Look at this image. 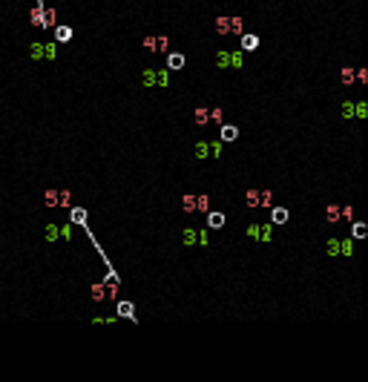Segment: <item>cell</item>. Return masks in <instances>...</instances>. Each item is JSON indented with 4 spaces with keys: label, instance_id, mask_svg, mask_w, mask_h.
<instances>
[{
    "label": "cell",
    "instance_id": "cell-1",
    "mask_svg": "<svg viewBox=\"0 0 368 382\" xmlns=\"http://www.w3.org/2000/svg\"><path fill=\"white\" fill-rule=\"evenodd\" d=\"M242 63H244V58H242V49H239V52H228V49L216 52V66H218V69H228V66H233V69H242Z\"/></svg>",
    "mask_w": 368,
    "mask_h": 382
},
{
    "label": "cell",
    "instance_id": "cell-2",
    "mask_svg": "<svg viewBox=\"0 0 368 382\" xmlns=\"http://www.w3.org/2000/svg\"><path fill=\"white\" fill-rule=\"evenodd\" d=\"M248 236H250L253 242H270V239H274V227H270V224H250V227H248Z\"/></svg>",
    "mask_w": 368,
    "mask_h": 382
},
{
    "label": "cell",
    "instance_id": "cell-3",
    "mask_svg": "<svg viewBox=\"0 0 368 382\" xmlns=\"http://www.w3.org/2000/svg\"><path fill=\"white\" fill-rule=\"evenodd\" d=\"M340 219H342V213H340V204H328V207H325V221H328V224H336Z\"/></svg>",
    "mask_w": 368,
    "mask_h": 382
},
{
    "label": "cell",
    "instance_id": "cell-4",
    "mask_svg": "<svg viewBox=\"0 0 368 382\" xmlns=\"http://www.w3.org/2000/svg\"><path fill=\"white\" fill-rule=\"evenodd\" d=\"M239 138V129L233 124H222V141H236Z\"/></svg>",
    "mask_w": 368,
    "mask_h": 382
},
{
    "label": "cell",
    "instance_id": "cell-5",
    "mask_svg": "<svg viewBox=\"0 0 368 382\" xmlns=\"http://www.w3.org/2000/svg\"><path fill=\"white\" fill-rule=\"evenodd\" d=\"M167 66H170V69H184V55L170 52V55H167Z\"/></svg>",
    "mask_w": 368,
    "mask_h": 382
},
{
    "label": "cell",
    "instance_id": "cell-6",
    "mask_svg": "<svg viewBox=\"0 0 368 382\" xmlns=\"http://www.w3.org/2000/svg\"><path fill=\"white\" fill-rule=\"evenodd\" d=\"M207 155H210V141H196V158L204 161Z\"/></svg>",
    "mask_w": 368,
    "mask_h": 382
},
{
    "label": "cell",
    "instance_id": "cell-7",
    "mask_svg": "<svg viewBox=\"0 0 368 382\" xmlns=\"http://www.w3.org/2000/svg\"><path fill=\"white\" fill-rule=\"evenodd\" d=\"M270 221H274V224H285V221H288V210L285 207H274V210H270Z\"/></svg>",
    "mask_w": 368,
    "mask_h": 382
},
{
    "label": "cell",
    "instance_id": "cell-8",
    "mask_svg": "<svg viewBox=\"0 0 368 382\" xmlns=\"http://www.w3.org/2000/svg\"><path fill=\"white\" fill-rule=\"evenodd\" d=\"M193 118H196V124H210V109L207 106H196Z\"/></svg>",
    "mask_w": 368,
    "mask_h": 382
},
{
    "label": "cell",
    "instance_id": "cell-9",
    "mask_svg": "<svg viewBox=\"0 0 368 382\" xmlns=\"http://www.w3.org/2000/svg\"><path fill=\"white\" fill-rule=\"evenodd\" d=\"M55 20H58V12L44 6V23H40V26H44V29H52V26H55Z\"/></svg>",
    "mask_w": 368,
    "mask_h": 382
},
{
    "label": "cell",
    "instance_id": "cell-10",
    "mask_svg": "<svg viewBox=\"0 0 368 382\" xmlns=\"http://www.w3.org/2000/svg\"><path fill=\"white\" fill-rule=\"evenodd\" d=\"M256 46H259V37L256 35H242V52H250Z\"/></svg>",
    "mask_w": 368,
    "mask_h": 382
},
{
    "label": "cell",
    "instance_id": "cell-11",
    "mask_svg": "<svg viewBox=\"0 0 368 382\" xmlns=\"http://www.w3.org/2000/svg\"><path fill=\"white\" fill-rule=\"evenodd\" d=\"M216 32L218 35H230V17H224V14L216 17Z\"/></svg>",
    "mask_w": 368,
    "mask_h": 382
},
{
    "label": "cell",
    "instance_id": "cell-12",
    "mask_svg": "<svg viewBox=\"0 0 368 382\" xmlns=\"http://www.w3.org/2000/svg\"><path fill=\"white\" fill-rule=\"evenodd\" d=\"M52 29H55V40H60V43L72 37V29H69V26H52Z\"/></svg>",
    "mask_w": 368,
    "mask_h": 382
},
{
    "label": "cell",
    "instance_id": "cell-13",
    "mask_svg": "<svg viewBox=\"0 0 368 382\" xmlns=\"http://www.w3.org/2000/svg\"><path fill=\"white\" fill-rule=\"evenodd\" d=\"M207 224H210L213 230H218V227H224V216H222V213H210V216H207Z\"/></svg>",
    "mask_w": 368,
    "mask_h": 382
},
{
    "label": "cell",
    "instance_id": "cell-14",
    "mask_svg": "<svg viewBox=\"0 0 368 382\" xmlns=\"http://www.w3.org/2000/svg\"><path fill=\"white\" fill-rule=\"evenodd\" d=\"M342 115H345V121L356 118V101H345V104H342Z\"/></svg>",
    "mask_w": 368,
    "mask_h": 382
},
{
    "label": "cell",
    "instance_id": "cell-15",
    "mask_svg": "<svg viewBox=\"0 0 368 382\" xmlns=\"http://www.w3.org/2000/svg\"><path fill=\"white\" fill-rule=\"evenodd\" d=\"M368 227L362 224V221H354V227H351V239H366Z\"/></svg>",
    "mask_w": 368,
    "mask_h": 382
},
{
    "label": "cell",
    "instance_id": "cell-16",
    "mask_svg": "<svg viewBox=\"0 0 368 382\" xmlns=\"http://www.w3.org/2000/svg\"><path fill=\"white\" fill-rule=\"evenodd\" d=\"M118 316H126V319H136V313H132V305H130V302H118Z\"/></svg>",
    "mask_w": 368,
    "mask_h": 382
},
{
    "label": "cell",
    "instance_id": "cell-17",
    "mask_svg": "<svg viewBox=\"0 0 368 382\" xmlns=\"http://www.w3.org/2000/svg\"><path fill=\"white\" fill-rule=\"evenodd\" d=\"M182 207H184V213H196V196L193 193H187V196L182 198Z\"/></svg>",
    "mask_w": 368,
    "mask_h": 382
},
{
    "label": "cell",
    "instance_id": "cell-18",
    "mask_svg": "<svg viewBox=\"0 0 368 382\" xmlns=\"http://www.w3.org/2000/svg\"><path fill=\"white\" fill-rule=\"evenodd\" d=\"M244 204L248 207H259V190H248L244 193Z\"/></svg>",
    "mask_w": 368,
    "mask_h": 382
},
{
    "label": "cell",
    "instance_id": "cell-19",
    "mask_svg": "<svg viewBox=\"0 0 368 382\" xmlns=\"http://www.w3.org/2000/svg\"><path fill=\"white\" fill-rule=\"evenodd\" d=\"M144 49H147V52H158V35H147V37H144Z\"/></svg>",
    "mask_w": 368,
    "mask_h": 382
},
{
    "label": "cell",
    "instance_id": "cell-20",
    "mask_svg": "<svg viewBox=\"0 0 368 382\" xmlns=\"http://www.w3.org/2000/svg\"><path fill=\"white\" fill-rule=\"evenodd\" d=\"M156 83V69H144L141 72V86H152Z\"/></svg>",
    "mask_w": 368,
    "mask_h": 382
},
{
    "label": "cell",
    "instance_id": "cell-21",
    "mask_svg": "<svg viewBox=\"0 0 368 382\" xmlns=\"http://www.w3.org/2000/svg\"><path fill=\"white\" fill-rule=\"evenodd\" d=\"M325 253L331 256H340V239H328V244H325Z\"/></svg>",
    "mask_w": 368,
    "mask_h": 382
},
{
    "label": "cell",
    "instance_id": "cell-22",
    "mask_svg": "<svg viewBox=\"0 0 368 382\" xmlns=\"http://www.w3.org/2000/svg\"><path fill=\"white\" fill-rule=\"evenodd\" d=\"M92 296H95V299H104V296H106V285H104V282H92Z\"/></svg>",
    "mask_w": 368,
    "mask_h": 382
},
{
    "label": "cell",
    "instance_id": "cell-23",
    "mask_svg": "<svg viewBox=\"0 0 368 382\" xmlns=\"http://www.w3.org/2000/svg\"><path fill=\"white\" fill-rule=\"evenodd\" d=\"M72 221H75V224H86V210L75 207V210H72Z\"/></svg>",
    "mask_w": 368,
    "mask_h": 382
},
{
    "label": "cell",
    "instance_id": "cell-24",
    "mask_svg": "<svg viewBox=\"0 0 368 382\" xmlns=\"http://www.w3.org/2000/svg\"><path fill=\"white\" fill-rule=\"evenodd\" d=\"M340 253L351 256V253H354V242H351V239H340Z\"/></svg>",
    "mask_w": 368,
    "mask_h": 382
},
{
    "label": "cell",
    "instance_id": "cell-25",
    "mask_svg": "<svg viewBox=\"0 0 368 382\" xmlns=\"http://www.w3.org/2000/svg\"><path fill=\"white\" fill-rule=\"evenodd\" d=\"M69 201H72V193H69V190H60V193H58V207H69Z\"/></svg>",
    "mask_w": 368,
    "mask_h": 382
},
{
    "label": "cell",
    "instance_id": "cell-26",
    "mask_svg": "<svg viewBox=\"0 0 368 382\" xmlns=\"http://www.w3.org/2000/svg\"><path fill=\"white\" fill-rule=\"evenodd\" d=\"M354 81H356V69H348V66H345L342 69V83L345 86H351Z\"/></svg>",
    "mask_w": 368,
    "mask_h": 382
},
{
    "label": "cell",
    "instance_id": "cell-27",
    "mask_svg": "<svg viewBox=\"0 0 368 382\" xmlns=\"http://www.w3.org/2000/svg\"><path fill=\"white\" fill-rule=\"evenodd\" d=\"M44 201H46V207H58V190H46Z\"/></svg>",
    "mask_w": 368,
    "mask_h": 382
},
{
    "label": "cell",
    "instance_id": "cell-28",
    "mask_svg": "<svg viewBox=\"0 0 368 382\" xmlns=\"http://www.w3.org/2000/svg\"><path fill=\"white\" fill-rule=\"evenodd\" d=\"M196 242H198V233H196L193 227H187V230H184V244L190 247V244H196Z\"/></svg>",
    "mask_w": 368,
    "mask_h": 382
},
{
    "label": "cell",
    "instance_id": "cell-29",
    "mask_svg": "<svg viewBox=\"0 0 368 382\" xmlns=\"http://www.w3.org/2000/svg\"><path fill=\"white\" fill-rule=\"evenodd\" d=\"M58 233H60V227H58V224H46V242H55Z\"/></svg>",
    "mask_w": 368,
    "mask_h": 382
},
{
    "label": "cell",
    "instance_id": "cell-30",
    "mask_svg": "<svg viewBox=\"0 0 368 382\" xmlns=\"http://www.w3.org/2000/svg\"><path fill=\"white\" fill-rule=\"evenodd\" d=\"M32 23L34 26L44 23V6H34V9H32Z\"/></svg>",
    "mask_w": 368,
    "mask_h": 382
},
{
    "label": "cell",
    "instance_id": "cell-31",
    "mask_svg": "<svg viewBox=\"0 0 368 382\" xmlns=\"http://www.w3.org/2000/svg\"><path fill=\"white\" fill-rule=\"evenodd\" d=\"M207 196H196V213H207Z\"/></svg>",
    "mask_w": 368,
    "mask_h": 382
},
{
    "label": "cell",
    "instance_id": "cell-32",
    "mask_svg": "<svg viewBox=\"0 0 368 382\" xmlns=\"http://www.w3.org/2000/svg\"><path fill=\"white\" fill-rule=\"evenodd\" d=\"M259 207H270V190H259Z\"/></svg>",
    "mask_w": 368,
    "mask_h": 382
},
{
    "label": "cell",
    "instance_id": "cell-33",
    "mask_svg": "<svg viewBox=\"0 0 368 382\" xmlns=\"http://www.w3.org/2000/svg\"><path fill=\"white\" fill-rule=\"evenodd\" d=\"M230 32H233V35H242V17H230Z\"/></svg>",
    "mask_w": 368,
    "mask_h": 382
},
{
    "label": "cell",
    "instance_id": "cell-34",
    "mask_svg": "<svg viewBox=\"0 0 368 382\" xmlns=\"http://www.w3.org/2000/svg\"><path fill=\"white\" fill-rule=\"evenodd\" d=\"M222 144H224V141H210V155H213V158L222 155Z\"/></svg>",
    "mask_w": 368,
    "mask_h": 382
},
{
    "label": "cell",
    "instance_id": "cell-35",
    "mask_svg": "<svg viewBox=\"0 0 368 382\" xmlns=\"http://www.w3.org/2000/svg\"><path fill=\"white\" fill-rule=\"evenodd\" d=\"M368 115V104L366 101H356V118H366Z\"/></svg>",
    "mask_w": 368,
    "mask_h": 382
},
{
    "label": "cell",
    "instance_id": "cell-36",
    "mask_svg": "<svg viewBox=\"0 0 368 382\" xmlns=\"http://www.w3.org/2000/svg\"><path fill=\"white\" fill-rule=\"evenodd\" d=\"M32 58H44V43H32Z\"/></svg>",
    "mask_w": 368,
    "mask_h": 382
},
{
    "label": "cell",
    "instance_id": "cell-37",
    "mask_svg": "<svg viewBox=\"0 0 368 382\" xmlns=\"http://www.w3.org/2000/svg\"><path fill=\"white\" fill-rule=\"evenodd\" d=\"M222 118H224V112H222V109H218V106H216V109H210V121H216V124H218V121H222Z\"/></svg>",
    "mask_w": 368,
    "mask_h": 382
},
{
    "label": "cell",
    "instance_id": "cell-38",
    "mask_svg": "<svg viewBox=\"0 0 368 382\" xmlns=\"http://www.w3.org/2000/svg\"><path fill=\"white\" fill-rule=\"evenodd\" d=\"M340 213H342V219H354V207H340Z\"/></svg>",
    "mask_w": 368,
    "mask_h": 382
},
{
    "label": "cell",
    "instance_id": "cell-39",
    "mask_svg": "<svg viewBox=\"0 0 368 382\" xmlns=\"http://www.w3.org/2000/svg\"><path fill=\"white\" fill-rule=\"evenodd\" d=\"M356 81H360V83H368V69H356Z\"/></svg>",
    "mask_w": 368,
    "mask_h": 382
}]
</instances>
